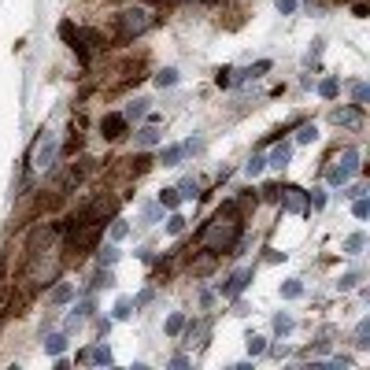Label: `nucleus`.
<instances>
[{
  "instance_id": "nucleus-27",
  "label": "nucleus",
  "mask_w": 370,
  "mask_h": 370,
  "mask_svg": "<svg viewBox=\"0 0 370 370\" xmlns=\"http://www.w3.org/2000/svg\"><path fill=\"white\" fill-rule=\"evenodd\" d=\"M345 248H348V252H359V248H363V233H352Z\"/></svg>"
},
{
  "instance_id": "nucleus-11",
  "label": "nucleus",
  "mask_w": 370,
  "mask_h": 370,
  "mask_svg": "<svg viewBox=\"0 0 370 370\" xmlns=\"http://www.w3.org/2000/svg\"><path fill=\"white\" fill-rule=\"evenodd\" d=\"M78 149H82V134L71 126V137H67V144H63V156H74Z\"/></svg>"
},
{
  "instance_id": "nucleus-23",
  "label": "nucleus",
  "mask_w": 370,
  "mask_h": 370,
  "mask_svg": "<svg viewBox=\"0 0 370 370\" xmlns=\"http://www.w3.org/2000/svg\"><path fill=\"white\" fill-rule=\"evenodd\" d=\"M274 8L282 11V15H293V11H296V0H274Z\"/></svg>"
},
{
  "instance_id": "nucleus-14",
  "label": "nucleus",
  "mask_w": 370,
  "mask_h": 370,
  "mask_svg": "<svg viewBox=\"0 0 370 370\" xmlns=\"http://www.w3.org/2000/svg\"><path fill=\"white\" fill-rule=\"evenodd\" d=\"M160 200H163L167 207H178V204H181V193H178V189H163Z\"/></svg>"
},
{
  "instance_id": "nucleus-13",
  "label": "nucleus",
  "mask_w": 370,
  "mask_h": 370,
  "mask_svg": "<svg viewBox=\"0 0 370 370\" xmlns=\"http://www.w3.org/2000/svg\"><path fill=\"white\" fill-rule=\"evenodd\" d=\"M181 156H185V144H174V149H167V152H163V163L170 167V163H178Z\"/></svg>"
},
{
  "instance_id": "nucleus-2",
  "label": "nucleus",
  "mask_w": 370,
  "mask_h": 370,
  "mask_svg": "<svg viewBox=\"0 0 370 370\" xmlns=\"http://www.w3.org/2000/svg\"><path fill=\"white\" fill-rule=\"evenodd\" d=\"M149 26H152L149 11H144V8H130V11L118 15V37H123V41H134V37H141Z\"/></svg>"
},
{
  "instance_id": "nucleus-25",
  "label": "nucleus",
  "mask_w": 370,
  "mask_h": 370,
  "mask_svg": "<svg viewBox=\"0 0 370 370\" xmlns=\"http://www.w3.org/2000/svg\"><path fill=\"white\" fill-rule=\"evenodd\" d=\"M71 293H74V289H71V285H60V289H56V293H52V300H56V303H63V300H71Z\"/></svg>"
},
{
  "instance_id": "nucleus-19",
  "label": "nucleus",
  "mask_w": 370,
  "mask_h": 370,
  "mask_svg": "<svg viewBox=\"0 0 370 370\" xmlns=\"http://www.w3.org/2000/svg\"><path fill=\"white\" fill-rule=\"evenodd\" d=\"M296 141H300V144L315 141V126H311V123H303V126H300V134H296Z\"/></svg>"
},
{
  "instance_id": "nucleus-5",
  "label": "nucleus",
  "mask_w": 370,
  "mask_h": 370,
  "mask_svg": "<svg viewBox=\"0 0 370 370\" xmlns=\"http://www.w3.org/2000/svg\"><path fill=\"white\" fill-rule=\"evenodd\" d=\"M352 170H355V152L348 149L345 156H341V163L329 170V181H337V185H341V181H348V178H352Z\"/></svg>"
},
{
  "instance_id": "nucleus-28",
  "label": "nucleus",
  "mask_w": 370,
  "mask_h": 370,
  "mask_svg": "<svg viewBox=\"0 0 370 370\" xmlns=\"http://www.w3.org/2000/svg\"><path fill=\"white\" fill-rule=\"evenodd\" d=\"M285 160H289V144H282V149L274 152V160H270V163H274V167H282Z\"/></svg>"
},
{
  "instance_id": "nucleus-26",
  "label": "nucleus",
  "mask_w": 370,
  "mask_h": 370,
  "mask_svg": "<svg viewBox=\"0 0 370 370\" xmlns=\"http://www.w3.org/2000/svg\"><path fill=\"white\" fill-rule=\"evenodd\" d=\"M230 74H233L230 67H219V71H215V82H219V85H230V82H233Z\"/></svg>"
},
{
  "instance_id": "nucleus-15",
  "label": "nucleus",
  "mask_w": 370,
  "mask_h": 370,
  "mask_svg": "<svg viewBox=\"0 0 370 370\" xmlns=\"http://www.w3.org/2000/svg\"><path fill=\"white\" fill-rule=\"evenodd\" d=\"M319 92H322L326 100H334V97H337V78H326V82L319 85Z\"/></svg>"
},
{
  "instance_id": "nucleus-32",
  "label": "nucleus",
  "mask_w": 370,
  "mask_h": 370,
  "mask_svg": "<svg viewBox=\"0 0 370 370\" xmlns=\"http://www.w3.org/2000/svg\"><path fill=\"white\" fill-rule=\"evenodd\" d=\"M263 196H267V200H278V196H282V185H267V189H263Z\"/></svg>"
},
{
  "instance_id": "nucleus-10",
  "label": "nucleus",
  "mask_w": 370,
  "mask_h": 370,
  "mask_svg": "<svg viewBox=\"0 0 370 370\" xmlns=\"http://www.w3.org/2000/svg\"><path fill=\"white\" fill-rule=\"evenodd\" d=\"M252 282V270H241V274H233L230 278V285H226V293H241V289Z\"/></svg>"
},
{
  "instance_id": "nucleus-22",
  "label": "nucleus",
  "mask_w": 370,
  "mask_h": 370,
  "mask_svg": "<svg viewBox=\"0 0 370 370\" xmlns=\"http://www.w3.org/2000/svg\"><path fill=\"white\" fill-rule=\"evenodd\" d=\"M352 211H355V219H366V215H370V204L363 200V196H355V207H352Z\"/></svg>"
},
{
  "instance_id": "nucleus-17",
  "label": "nucleus",
  "mask_w": 370,
  "mask_h": 370,
  "mask_svg": "<svg viewBox=\"0 0 370 370\" xmlns=\"http://www.w3.org/2000/svg\"><path fill=\"white\" fill-rule=\"evenodd\" d=\"M181 329H185V319H181V315H170V319H167V334L174 337V334H181Z\"/></svg>"
},
{
  "instance_id": "nucleus-16",
  "label": "nucleus",
  "mask_w": 370,
  "mask_h": 370,
  "mask_svg": "<svg viewBox=\"0 0 370 370\" xmlns=\"http://www.w3.org/2000/svg\"><path fill=\"white\" fill-rule=\"evenodd\" d=\"M352 92H355V108H366V100H370V89H366V85L359 82V85L352 89Z\"/></svg>"
},
{
  "instance_id": "nucleus-8",
  "label": "nucleus",
  "mask_w": 370,
  "mask_h": 370,
  "mask_svg": "<svg viewBox=\"0 0 370 370\" xmlns=\"http://www.w3.org/2000/svg\"><path fill=\"white\" fill-rule=\"evenodd\" d=\"M123 163H126V174H144V170L152 167L149 156H130V160H123Z\"/></svg>"
},
{
  "instance_id": "nucleus-34",
  "label": "nucleus",
  "mask_w": 370,
  "mask_h": 370,
  "mask_svg": "<svg viewBox=\"0 0 370 370\" xmlns=\"http://www.w3.org/2000/svg\"><path fill=\"white\" fill-rule=\"evenodd\" d=\"M115 315H118V319H126V315H130V300H118V311Z\"/></svg>"
},
{
  "instance_id": "nucleus-35",
  "label": "nucleus",
  "mask_w": 370,
  "mask_h": 370,
  "mask_svg": "<svg viewBox=\"0 0 370 370\" xmlns=\"http://www.w3.org/2000/svg\"><path fill=\"white\" fill-rule=\"evenodd\" d=\"M285 296H300V282H289L285 285Z\"/></svg>"
},
{
  "instance_id": "nucleus-1",
  "label": "nucleus",
  "mask_w": 370,
  "mask_h": 370,
  "mask_svg": "<svg viewBox=\"0 0 370 370\" xmlns=\"http://www.w3.org/2000/svg\"><path fill=\"white\" fill-rule=\"evenodd\" d=\"M241 233H245V215H241V204L230 200V204H222L215 215H211V222L200 230V241L207 252H230V248H237V241H241Z\"/></svg>"
},
{
  "instance_id": "nucleus-4",
  "label": "nucleus",
  "mask_w": 370,
  "mask_h": 370,
  "mask_svg": "<svg viewBox=\"0 0 370 370\" xmlns=\"http://www.w3.org/2000/svg\"><path fill=\"white\" fill-rule=\"evenodd\" d=\"M126 126H130L126 115H104V118H100V134H104V141H118V137L126 134Z\"/></svg>"
},
{
  "instance_id": "nucleus-29",
  "label": "nucleus",
  "mask_w": 370,
  "mask_h": 370,
  "mask_svg": "<svg viewBox=\"0 0 370 370\" xmlns=\"http://www.w3.org/2000/svg\"><path fill=\"white\" fill-rule=\"evenodd\" d=\"M263 348H267V345H263V337H248V352H252V355H259Z\"/></svg>"
},
{
  "instance_id": "nucleus-3",
  "label": "nucleus",
  "mask_w": 370,
  "mask_h": 370,
  "mask_svg": "<svg viewBox=\"0 0 370 370\" xmlns=\"http://www.w3.org/2000/svg\"><path fill=\"white\" fill-rule=\"evenodd\" d=\"M52 156H56V141H52L48 130H41V134H37V141H34L30 163H34V167H48V163H52Z\"/></svg>"
},
{
  "instance_id": "nucleus-24",
  "label": "nucleus",
  "mask_w": 370,
  "mask_h": 370,
  "mask_svg": "<svg viewBox=\"0 0 370 370\" xmlns=\"http://www.w3.org/2000/svg\"><path fill=\"white\" fill-rule=\"evenodd\" d=\"M274 326H278V334H289V329H293V319H289V315H278Z\"/></svg>"
},
{
  "instance_id": "nucleus-18",
  "label": "nucleus",
  "mask_w": 370,
  "mask_h": 370,
  "mask_svg": "<svg viewBox=\"0 0 370 370\" xmlns=\"http://www.w3.org/2000/svg\"><path fill=\"white\" fill-rule=\"evenodd\" d=\"M366 337H370V322H363L359 329H355V345H359V348H366V345H370Z\"/></svg>"
},
{
  "instance_id": "nucleus-30",
  "label": "nucleus",
  "mask_w": 370,
  "mask_h": 370,
  "mask_svg": "<svg viewBox=\"0 0 370 370\" xmlns=\"http://www.w3.org/2000/svg\"><path fill=\"white\" fill-rule=\"evenodd\" d=\"M63 345H67L63 337H52V341H48V352H52V355H60V352H63Z\"/></svg>"
},
{
  "instance_id": "nucleus-21",
  "label": "nucleus",
  "mask_w": 370,
  "mask_h": 370,
  "mask_svg": "<svg viewBox=\"0 0 370 370\" xmlns=\"http://www.w3.org/2000/svg\"><path fill=\"white\" fill-rule=\"evenodd\" d=\"M352 15H355V19H366V15H370V4H366V0H355V4H352Z\"/></svg>"
},
{
  "instance_id": "nucleus-12",
  "label": "nucleus",
  "mask_w": 370,
  "mask_h": 370,
  "mask_svg": "<svg viewBox=\"0 0 370 370\" xmlns=\"http://www.w3.org/2000/svg\"><path fill=\"white\" fill-rule=\"evenodd\" d=\"M137 141H141V144H156V141H160V130H156V126L149 123V126H144L141 134H137Z\"/></svg>"
},
{
  "instance_id": "nucleus-9",
  "label": "nucleus",
  "mask_w": 370,
  "mask_h": 370,
  "mask_svg": "<svg viewBox=\"0 0 370 370\" xmlns=\"http://www.w3.org/2000/svg\"><path fill=\"white\" fill-rule=\"evenodd\" d=\"M82 363H111V352L108 348H89V352H82L78 355Z\"/></svg>"
},
{
  "instance_id": "nucleus-6",
  "label": "nucleus",
  "mask_w": 370,
  "mask_h": 370,
  "mask_svg": "<svg viewBox=\"0 0 370 370\" xmlns=\"http://www.w3.org/2000/svg\"><path fill=\"white\" fill-rule=\"evenodd\" d=\"M334 123L337 126H359L363 123V108H355V104H352V108H337L334 111Z\"/></svg>"
},
{
  "instance_id": "nucleus-33",
  "label": "nucleus",
  "mask_w": 370,
  "mask_h": 370,
  "mask_svg": "<svg viewBox=\"0 0 370 370\" xmlns=\"http://www.w3.org/2000/svg\"><path fill=\"white\" fill-rule=\"evenodd\" d=\"M263 167H267V163H263V160H259V156H256V160H252V163H248L245 170H248V174H259V170H263Z\"/></svg>"
},
{
  "instance_id": "nucleus-20",
  "label": "nucleus",
  "mask_w": 370,
  "mask_h": 370,
  "mask_svg": "<svg viewBox=\"0 0 370 370\" xmlns=\"http://www.w3.org/2000/svg\"><path fill=\"white\" fill-rule=\"evenodd\" d=\"M178 82V71H163V74H156V85H174Z\"/></svg>"
},
{
  "instance_id": "nucleus-7",
  "label": "nucleus",
  "mask_w": 370,
  "mask_h": 370,
  "mask_svg": "<svg viewBox=\"0 0 370 370\" xmlns=\"http://www.w3.org/2000/svg\"><path fill=\"white\" fill-rule=\"evenodd\" d=\"M278 200H282L289 211H303V207H308V200H303V189H293V185H289V189H282V196H278Z\"/></svg>"
},
{
  "instance_id": "nucleus-31",
  "label": "nucleus",
  "mask_w": 370,
  "mask_h": 370,
  "mask_svg": "<svg viewBox=\"0 0 370 370\" xmlns=\"http://www.w3.org/2000/svg\"><path fill=\"white\" fill-rule=\"evenodd\" d=\"M167 226H170V233H181V230H185V219H181V215H174V219L167 222Z\"/></svg>"
}]
</instances>
